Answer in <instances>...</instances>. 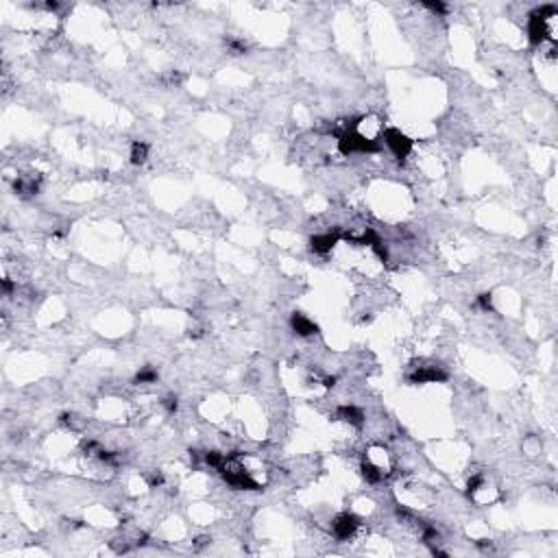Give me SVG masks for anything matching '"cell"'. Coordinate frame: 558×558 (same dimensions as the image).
I'll return each mask as SVG.
<instances>
[{
  "mask_svg": "<svg viewBox=\"0 0 558 558\" xmlns=\"http://www.w3.org/2000/svg\"><path fill=\"white\" fill-rule=\"evenodd\" d=\"M227 46H229V50H231L234 55H242V53H247V44L240 42V40H227Z\"/></svg>",
  "mask_w": 558,
  "mask_h": 558,
  "instance_id": "obj_17",
  "label": "cell"
},
{
  "mask_svg": "<svg viewBox=\"0 0 558 558\" xmlns=\"http://www.w3.org/2000/svg\"><path fill=\"white\" fill-rule=\"evenodd\" d=\"M3 290H5V294H9L11 290H14V284H11V279H3Z\"/></svg>",
  "mask_w": 558,
  "mask_h": 558,
  "instance_id": "obj_21",
  "label": "cell"
},
{
  "mask_svg": "<svg viewBox=\"0 0 558 558\" xmlns=\"http://www.w3.org/2000/svg\"><path fill=\"white\" fill-rule=\"evenodd\" d=\"M384 142H386V146L393 150L395 157H399V159L408 157L410 150H412V140L406 133H401L399 129H386L384 131Z\"/></svg>",
  "mask_w": 558,
  "mask_h": 558,
  "instance_id": "obj_2",
  "label": "cell"
},
{
  "mask_svg": "<svg viewBox=\"0 0 558 558\" xmlns=\"http://www.w3.org/2000/svg\"><path fill=\"white\" fill-rule=\"evenodd\" d=\"M475 305H478V308H482L484 312H493V299H491V294H488V292L480 294V297L475 299Z\"/></svg>",
  "mask_w": 558,
  "mask_h": 558,
  "instance_id": "obj_14",
  "label": "cell"
},
{
  "mask_svg": "<svg viewBox=\"0 0 558 558\" xmlns=\"http://www.w3.org/2000/svg\"><path fill=\"white\" fill-rule=\"evenodd\" d=\"M423 7L434 11V14H445V11H447V5L445 3H423Z\"/></svg>",
  "mask_w": 558,
  "mask_h": 558,
  "instance_id": "obj_18",
  "label": "cell"
},
{
  "mask_svg": "<svg viewBox=\"0 0 558 558\" xmlns=\"http://www.w3.org/2000/svg\"><path fill=\"white\" fill-rule=\"evenodd\" d=\"M148 484H150V488H155V486L164 484V475H161V473H153V475L148 478Z\"/></svg>",
  "mask_w": 558,
  "mask_h": 558,
  "instance_id": "obj_19",
  "label": "cell"
},
{
  "mask_svg": "<svg viewBox=\"0 0 558 558\" xmlns=\"http://www.w3.org/2000/svg\"><path fill=\"white\" fill-rule=\"evenodd\" d=\"M148 157V144L146 142H133L131 146V164L133 166H142Z\"/></svg>",
  "mask_w": 558,
  "mask_h": 558,
  "instance_id": "obj_10",
  "label": "cell"
},
{
  "mask_svg": "<svg viewBox=\"0 0 558 558\" xmlns=\"http://www.w3.org/2000/svg\"><path fill=\"white\" fill-rule=\"evenodd\" d=\"M547 35H549V31H547V20L538 18L536 11H532V14H530V20H528V37H530V44L538 46V44H541Z\"/></svg>",
  "mask_w": 558,
  "mask_h": 558,
  "instance_id": "obj_5",
  "label": "cell"
},
{
  "mask_svg": "<svg viewBox=\"0 0 558 558\" xmlns=\"http://www.w3.org/2000/svg\"><path fill=\"white\" fill-rule=\"evenodd\" d=\"M225 458H227V456L221 454V451H208V454H205V462L214 469H221L225 465Z\"/></svg>",
  "mask_w": 558,
  "mask_h": 558,
  "instance_id": "obj_13",
  "label": "cell"
},
{
  "mask_svg": "<svg viewBox=\"0 0 558 558\" xmlns=\"http://www.w3.org/2000/svg\"><path fill=\"white\" fill-rule=\"evenodd\" d=\"M135 384H150V382H157V371H155V368H150V366H146V368H142L140 373L135 375Z\"/></svg>",
  "mask_w": 558,
  "mask_h": 558,
  "instance_id": "obj_12",
  "label": "cell"
},
{
  "mask_svg": "<svg viewBox=\"0 0 558 558\" xmlns=\"http://www.w3.org/2000/svg\"><path fill=\"white\" fill-rule=\"evenodd\" d=\"M338 150L342 155H351V153H378L380 144L371 140V137H364L362 133H358L355 129H347L338 135Z\"/></svg>",
  "mask_w": 558,
  "mask_h": 558,
  "instance_id": "obj_1",
  "label": "cell"
},
{
  "mask_svg": "<svg viewBox=\"0 0 558 558\" xmlns=\"http://www.w3.org/2000/svg\"><path fill=\"white\" fill-rule=\"evenodd\" d=\"M161 406L166 408L168 415H174V412H177V408H179V401H177V397H174V395H168V397L161 401Z\"/></svg>",
  "mask_w": 558,
  "mask_h": 558,
  "instance_id": "obj_15",
  "label": "cell"
},
{
  "mask_svg": "<svg viewBox=\"0 0 558 558\" xmlns=\"http://www.w3.org/2000/svg\"><path fill=\"white\" fill-rule=\"evenodd\" d=\"M290 325H292L294 334H299V336H314V334H318V325L312 323L308 316L299 314V312H294V314H292Z\"/></svg>",
  "mask_w": 558,
  "mask_h": 558,
  "instance_id": "obj_6",
  "label": "cell"
},
{
  "mask_svg": "<svg viewBox=\"0 0 558 558\" xmlns=\"http://www.w3.org/2000/svg\"><path fill=\"white\" fill-rule=\"evenodd\" d=\"M358 528H360V519L355 515H351V512L338 515L334 519V523H331V532H334V536L338 538V541H347V538H351Z\"/></svg>",
  "mask_w": 558,
  "mask_h": 558,
  "instance_id": "obj_3",
  "label": "cell"
},
{
  "mask_svg": "<svg viewBox=\"0 0 558 558\" xmlns=\"http://www.w3.org/2000/svg\"><path fill=\"white\" fill-rule=\"evenodd\" d=\"M205 543H210V538H208V536H199V538H197V541H194V547H197V549H199V547H203V545H205Z\"/></svg>",
  "mask_w": 558,
  "mask_h": 558,
  "instance_id": "obj_22",
  "label": "cell"
},
{
  "mask_svg": "<svg viewBox=\"0 0 558 558\" xmlns=\"http://www.w3.org/2000/svg\"><path fill=\"white\" fill-rule=\"evenodd\" d=\"M482 484H484V478H482V475H473V478H469V482H467V493L473 495Z\"/></svg>",
  "mask_w": 558,
  "mask_h": 558,
  "instance_id": "obj_16",
  "label": "cell"
},
{
  "mask_svg": "<svg viewBox=\"0 0 558 558\" xmlns=\"http://www.w3.org/2000/svg\"><path fill=\"white\" fill-rule=\"evenodd\" d=\"M14 188H16V192H20V194H35L40 190V183H37L35 179H18Z\"/></svg>",
  "mask_w": 558,
  "mask_h": 558,
  "instance_id": "obj_11",
  "label": "cell"
},
{
  "mask_svg": "<svg viewBox=\"0 0 558 558\" xmlns=\"http://www.w3.org/2000/svg\"><path fill=\"white\" fill-rule=\"evenodd\" d=\"M447 380V371L443 366L428 364V366H415V371L408 373L410 384H425V382H445Z\"/></svg>",
  "mask_w": 558,
  "mask_h": 558,
  "instance_id": "obj_4",
  "label": "cell"
},
{
  "mask_svg": "<svg viewBox=\"0 0 558 558\" xmlns=\"http://www.w3.org/2000/svg\"><path fill=\"white\" fill-rule=\"evenodd\" d=\"M360 471H362V478H364L368 484H378V482L384 478V471H382L378 465H373L371 460H364V462H362Z\"/></svg>",
  "mask_w": 558,
  "mask_h": 558,
  "instance_id": "obj_9",
  "label": "cell"
},
{
  "mask_svg": "<svg viewBox=\"0 0 558 558\" xmlns=\"http://www.w3.org/2000/svg\"><path fill=\"white\" fill-rule=\"evenodd\" d=\"M336 415H338V419H342L344 423L353 425V428H362V423H364V412H362L360 408H355V406H349V404L340 406V408L336 410Z\"/></svg>",
  "mask_w": 558,
  "mask_h": 558,
  "instance_id": "obj_7",
  "label": "cell"
},
{
  "mask_svg": "<svg viewBox=\"0 0 558 558\" xmlns=\"http://www.w3.org/2000/svg\"><path fill=\"white\" fill-rule=\"evenodd\" d=\"M164 81H166L168 85H177V83H181V77H179L177 72H170L168 77H164Z\"/></svg>",
  "mask_w": 558,
  "mask_h": 558,
  "instance_id": "obj_20",
  "label": "cell"
},
{
  "mask_svg": "<svg viewBox=\"0 0 558 558\" xmlns=\"http://www.w3.org/2000/svg\"><path fill=\"white\" fill-rule=\"evenodd\" d=\"M336 242H338V234H323V236H314V238H312L310 247H312L314 253L325 255V253H329V251L334 249Z\"/></svg>",
  "mask_w": 558,
  "mask_h": 558,
  "instance_id": "obj_8",
  "label": "cell"
}]
</instances>
